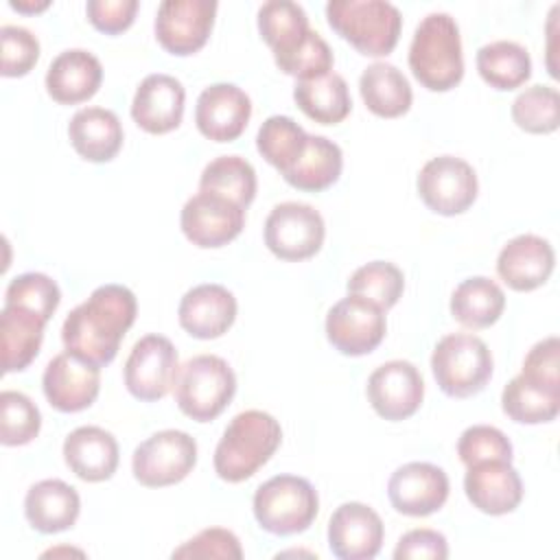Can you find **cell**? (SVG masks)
Wrapping results in <instances>:
<instances>
[{"instance_id": "1", "label": "cell", "mask_w": 560, "mask_h": 560, "mask_svg": "<svg viewBox=\"0 0 560 560\" xmlns=\"http://www.w3.org/2000/svg\"><path fill=\"white\" fill-rule=\"evenodd\" d=\"M138 302L125 284L96 287L85 302L74 306L61 326L66 352L105 368L120 348L122 337L133 326Z\"/></svg>"}, {"instance_id": "2", "label": "cell", "mask_w": 560, "mask_h": 560, "mask_svg": "<svg viewBox=\"0 0 560 560\" xmlns=\"http://www.w3.org/2000/svg\"><path fill=\"white\" fill-rule=\"evenodd\" d=\"M282 442L280 422L260 409L236 413L214 448V472L228 483L254 477Z\"/></svg>"}, {"instance_id": "3", "label": "cell", "mask_w": 560, "mask_h": 560, "mask_svg": "<svg viewBox=\"0 0 560 560\" xmlns=\"http://www.w3.org/2000/svg\"><path fill=\"white\" fill-rule=\"evenodd\" d=\"M409 68L431 92H448L464 77L462 37L455 18L433 11L420 20L409 46Z\"/></svg>"}, {"instance_id": "4", "label": "cell", "mask_w": 560, "mask_h": 560, "mask_svg": "<svg viewBox=\"0 0 560 560\" xmlns=\"http://www.w3.org/2000/svg\"><path fill=\"white\" fill-rule=\"evenodd\" d=\"M326 20L337 35L365 57L389 55L402 28L398 7L385 0H330Z\"/></svg>"}, {"instance_id": "5", "label": "cell", "mask_w": 560, "mask_h": 560, "mask_svg": "<svg viewBox=\"0 0 560 560\" xmlns=\"http://www.w3.org/2000/svg\"><path fill=\"white\" fill-rule=\"evenodd\" d=\"M252 510L260 529L273 536H293L313 525L319 512V497L308 479L276 475L256 488Z\"/></svg>"}, {"instance_id": "6", "label": "cell", "mask_w": 560, "mask_h": 560, "mask_svg": "<svg viewBox=\"0 0 560 560\" xmlns=\"http://www.w3.org/2000/svg\"><path fill=\"white\" fill-rule=\"evenodd\" d=\"M173 392L184 416L197 422H210L221 416L234 398L236 374L225 359L197 354L179 365Z\"/></svg>"}, {"instance_id": "7", "label": "cell", "mask_w": 560, "mask_h": 560, "mask_svg": "<svg viewBox=\"0 0 560 560\" xmlns=\"http://www.w3.org/2000/svg\"><path fill=\"white\" fill-rule=\"evenodd\" d=\"M492 352L472 332L444 335L431 354V372L438 387L451 398L479 394L492 376Z\"/></svg>"}, {"instance_id": "8", "label": "cell", "mask_w": 560, "mask_h": 560, "mask_svg": "<svg viewBox=\"0 0 560 560\" xmlns=\"http://www.w3.org/2000/svg\"><path fill=\"white\" fill-rule=\"evenodd\" d=\"M197 464V442L179 429H164L142 440L131 455V472L147 488L184 481Z\"/></svg>"}, {"instance_id": "9", "label": "cell", "mask_w": 560, "mask_h": 560, "mask_svg": "<svg viewBox=\"0 0 560 560\" xmlns=\"http://www.w3.org/2000/svg\"><path fill=\"white\" fill-rule=\"evenodd\" d=\"M416 188L431 212L455 217L475 203L479 182L466 160L457 155H435L420 168Z\"/></svg>"}, {"instance_id": "10", "label": "cell", "mask_w": 560, "mask_h": 560, "mask_svg": "<svg viewBox=\"0 0 560 560\" xmlns=\"http://www.w3.org/2000/svg\"><path fill=\"white\" fill-rule=\"evenodd\" d=\"M324 236V219L308 203L282 201L271 208L265 221V245L280 260L298 262L315 256Z\"/></svg>"}, {"instance_id": "11", "label": "cell", "mask_w": 560, "mask_h": 560, "mask_svg": "<svg viewBox=\"0 0 560 560\" xmlns=\"http://www.w3.org/2000/svg\"><path fill=\"white\" fill-rule=\"evenodd\" d=\"M179 372V359L173 341L164 335L140 337L122 370L127 392L144 402H155L164 398L173 387Z\"/></svg>"}, {"instance_id": "12", "label": "cell", "mask_w": 560, "mask_h": 560, "mask_svg": "<svg viewBox=\"0 0 560 560\" xmlns=\"http://www.w3.org/2000/svg\"><path fill=\"white\" fill-rule=\"evenodd\" d=\"M387 332L385 311L354 293H348L326 315V337L346 357H363L381 346Z\"/></svg>"}, {"instance_id": "13", "label": "cell", "mask_w": 560, "mask_h": 560, "mask_svg": "<svg viewBox=\"0 0 560 560\" xmlns=\"http://www.w3.org/2000/svg\"><path fill=\"white\" fill-rule=\"evenodd\" d=\"M179 225L192 245L217 249L241 234L245 225V208L221 195L199 190L184 203Z\"/></svg>"}, {"instance_id": "14", "label": "cell", "mask_w": 560, "mask_h": 560, "mask_svg": "<svg viewBox=\"0 0 560 560\" xmlns=\"http://www.w3.org/2000/svg\"><path fill=\"white\" fill-rule=\"evenodd\" d=\"M214 15V0H164L155 15V37L171 55H192L206 46Z\"/></svg>"}, {"instance_id": "15", "label": "cell", "mask_w": 560, "mask_h": 560, "mask_svg": "<svg viewBox=\"0 0 560 560\" xmlns=\"http://www.w3.org/2000/svg\"><path fill=\"white\" fill-rule=\"evenodd\" d=\"M372 409L389 422L411 418L424 398V381L411 361L394 359L378 365L365 387Z\"/></svg>"}, {"instance_id": "16", "label": "cell", "mask_w": 560, "mask_h": 560, "mask_svg": "<svg viewBox=\"0 0 560 560\" xmlns=\"http://www.w3.org/2000/svg\"><path fill=\"white\" fill-rule=\"evenodd\" d=\"M446 472L429 462H409L398 466L387 481L392 508L405 516H429L448 499Z\"/></svg>"}, {"instance_id": "17", "label": "cell", "mask_w": 560, "mask_h": 560, "mask_svg": "<svg viewBox=\"0 0 560 560\" xmlns=\"http://www.w3.org/2000/svg\"><path fill=\"white\" fill-rule=\"evenodd\" d=\"M42 389L50 407L57 411H83L101 392V368L70 352H61L48 361L42 376Z\"/></svg>"}, {"instance_id": "18", "label": "cell", "mask_w": 560, "mask_h": 560, "mask_svg": "<svg viewBox=\"0 0 560 560\" xmlns=\"http://www.w3.org/2000/svg\"><path fill=\"white\" fill-rule=\"evenodd\" d=\"M385 538L381 516L365 503H341L328 521V547L339 560H372Z\"/></svg>"}, {"instance_id": "19", "label": "cell", "mask_w": 560, "mask_h": 560, "mask_svg": "<svg viewBox=\"0 0 560 560\" xmlns=\"http://www.w3.org/2000/svg\"><path fill=\"white\" fill-rule=\"evenodd\" d=\"M464 492L472 508L490 516L514 512L523 501V479L512 462L486 459L466 466Z\"/></svg>"}, {"instance_id": "20", "label": "cell", "mask_w": 560, "mask_h": 560, "mask_svg": "<svg viewBox=\"0 0 560 560\" xmlns=\"http://www.w3.org/2000/svg\"><path fill=\"white\" fill-rule=\"evenodd\" d=\"M252 118L249 96L234 83L208 85L195 105V125L199 133L214 142L236 140Z\"/></svg>"}, {"instance_id": "21", "label": "cell", "mask_w": 560, "mask_h": 560, "mask_svg": "<svg viewBox=\"0 0 560 560\" xmlns=\"http://www.w3.org/2000/svg\"><path fill=\"white\" fill-rule=\"evenodd\" d=\"M186 90L179 79L153 72L147 74L131 101V118L147 133H168L179 127L184 118Z\"/></svg>"}, {"instance_id": "22", "label": "cell", "mask_w": 560, "mask_h": 560, "mask_svg": "<svg viewBox=\"0 0 560 560\" xmlns=\"http://www.w3.org/2000/svg\"><path fill=\"white\" fill-rule=\"evenodd\" d=\"M236 298L223 284L203 282L188 289L177 306L179 326L195 339H217L236 319Z\"/></svg>"}, {"instance_id": "23", "label": "cell", "mask_w": 560, "mask_h": 560, "mask_svg": "<svg viewBox=\"0 0 560 560\" xmlns=\"http://www.w3.org/2000/svg\"><path fill=\"white\" fill-rule=\"evenodd\" d=\"M556 265L551 243L538 234H518L508 241L497 256L499 278L514 291H534L542 287Z\"/></svg>"}, {"instance_id": "24", "label": "cell", "mask_w": 560, "mask_h": 560, "mask_svg": "<svg viewBox=\"0 0 560 560\" xmlns=\"http://www.w3.org/2000/svg\"><path fill=\"white\" fill-rule=\"evenodd\" d=\"M118 442L103 427H77L63 440L66 466L88 483L112 479L118 468Z\"/></svg>"}, {"instance_id": "25", "label": "cell", "mask_w": 560, "mask_h": 560, "mask_svg": "<svg viewBox=\"0 0 560 560\" xmlns=\"http://www.w3.org/2000/svg\"><path fill=\"white\" fill-rule=\"evenodd\" d=\"M103 83V66L83 48L59 52L46 70V92L59 105H77L92 98Z\"/></svg>"}, {"instance_id": "26", "label": "cell", "mask_w": 560, "mask_h": 560, "mask_svg": "<svg viewBox=\"0 0 560 560\" xmlns=\"http://www.w3.org/2000/svg\"><path fill=\"white\" fill-rule=\"evenodd\" d=\"M81 512L79 492L61 479H42L24 497V516L39 534H59L70 529Z\"/></svg>"}, {"instance_id": "27", "label": "cell", "mask_w": 560, "mask_h": 560, "mask_svg": "<svg viewBox=\"0 0 560 560\" xmlns=\"http://www.w3.org/2000/svg\"><path fill=\"white\" fill-rule=\"evenodd\" d=\"M72 149L88 162H109L122 147V125L112 109L83 107L68 125Z\"/></svg>"}, {"instance_id": "28", "label": "cell", "mask_w": 560, "mask_h": 560, "mask_svg": "<svg viewBox=\"0 0 560 560\" xmlns=\"http://www.w3.org/2000/svg\"><path fill=\"white\" fill-rule=\"evenodd\" d=\"M46 324L48 319L26 306L2 304L0 337L4 374L22 372L31 365V361L39 354Z\"/></svg>"}, {"instance_id": "29", "label": "cell", "mask_w": 560, "mask_h": 560, "mask_svg": "<svg viewBox=\"0 0 560 560\" xmlns=\"http://www.w3.org/2000/svg\"><path fill=\"white\" fill-rule=\"evenodd\" d=\"M258 31L273 52L276 66L291 57L311 35L306 11L291 0H269L258 9Z\"/></svg>"}, {"instance_id": "30", "label": "cell", "mask_w": 560, "mask_h": 560, "mask_svg": "<svg viewBox=\"0 0 560 560\" xmlns=\"http://www.w3.org/2000/svg\"><path fill=\"white\" fill-rule=\"evenodd\" d=\"M359 92L365 107L381 118H398L407 114L413 101L407 77L387 61H374L361 72Z\"/></svg>"}, {"instance_id": "31", "label": "cell", "mask_w": 560, "mask_h": 560, "mask_svg": "<svg viewBox=\"0 0 560 560\" xmlns=\"http://www.w3.org/2000/svg\"><path fill=\"white\" fill-rule=\"evenodd\" d=\"M505 308L503 289L486 278L472 276L462 280L451 293V315L466 328L481 330L499 322Z\"/></svg>"}, {"instance_id": "32", "label": "cell", "mask_w": 560, "mask_h": 560, "mask_svg": "<svg viewBox=\"0 0 560 560\" xmlns=\"http://www.w3.org/2000/svg\"><path fill=\"white\" fill-rule=\"evenodd\" d=\"M343 168L341 147L326 136H311L302 158L282 175L284 182L304 192H322L330 188Z\"/></svg>"}, {"instance_id": "33", "label": "cell", "mask_w": 560, "mask_h": 560, "mask_svg": "<svg viewBox=\"0 0 560 560\" xmlns=\"http://www.w3.org/2000/svg\"><path fill=\"white\" fill-rule=\"evenodd\" d=\"M293 101L311 120L319 125H337L352 112L348 83L337 72L298 81L293 88Z\"/></svg>"}, {"instance_id": "34", "label": "cell", "mask_w": 560, "mask_h": 560, "mask_svg": "<svg viewBox=\"0 0 560 560\" xmlns=\"http://www.w3.org/2000/svg\"><path fill=\"white\" fill-rule=\"evenodd\" d=\"M479 77L494 90L510 92L532 77V57L525 46L510 39L483 44L475 57Z\"/></svg>"}, {"instance_id": "35", "label": "cell", "mask_w": 560, "mask_h": 560, "mask_svg": "<svg viewBox=\"0 0 560 560\" xmlns=\"http://www.w3.org/2000/svg\"><path fill=\"white\" fill-rule=\"evenodd\" d=\"M256 171L241 155H219L206 164L199 177V190L221 195L241 208H247L256 197Z\"/></svg>"}, {"instance_id": "36", "label": "cell", "mask_w": 560, "mask_h": 560, "mask_svg": "<svg viewBox=\"0 0 560 560\" xmlns=\"http://www.w3.org/2000/svg\"><path fill=\"white\" fill-rule=\"evenodd\" d=\"M503 413L518 424H542L556 420L560 394L534 385L525 376H514L501 392Z\"/></svg>"}, {"instance_id": "37", "label": "cell", "mask_w": 560, "mask_h": 560, "mask_svg": "<svg viewBox=\"0 0 560 560\" xmlns=\"http://www.w3.org/2000/svg\"><path fill=\"white\" fill-rule=\"evenodd\" d=\"M308 133L291 116H269L256 136L258 153L284 175L304 153Z\"/></svg>"}, {"instance_id": "38", "label": "cell", "mask_w": 560, "mask_h": 560, "mask_svg": "<svg viewBox=\"0 0 560 560\" xmlns=\"http://www.w3.org/2000/svg\"><path fill=\"white\" fill-rule=\"evenodd\" d=\"M510 114L527 133H551L560 125V94L553 85H532L514 98Z\"/></svg>"}, {"instance_id": "39", "label": "cell", "mask_w": 560, "mask_h": 560, "mask_svg": "<svg viewBox=\"0 0 560 560\" xmlns=\"http://www.w3.org/2000/svg\"><path fill=\"white\" fill-rule=\"evenodd\" d=\"M348 293L361 295L383 311H389L405 291V276L402 271L389 260H372L361 265L346 284Z\"/></svg>"}, {"instance_id": "40", "label": "cell", "mask_w": 560, "mask_h": 560, "mask_svg": "<svg viewBox=\"0 0 560 560\" xmlns=\"http://www.w3.org/2000/svg\"><path fill=\"white\" fill-rule=\"evenodd\" d=\"M42 413L22 392L4 389L0 394V442L4 446H24L37 438Z\"/></svg>"}, {"instance_id": "41", "label": "cell", "mask_w": 560, "mask_h": 560, "mask_svg": "<svg viewBox=\"0 0 560 560\" xmlns=\"http://www.w3.org/2000/svg\"><path fill=\"white\" fill-rule=\"evenodd\" d=\"M61 302V291L57 282L39 271H26L15 276L7 291H4V304H18L26 306L35 313H39L44 319H50Z\"/></svg>"}, {"instance_id": "42", "label": "cell", "mask_w": 560, "mask_h": 560, "mask_svg": "<svg viewBox=\"0 0 560 560\" xmlns=\"http://www.w3.org/2000/svg\"><path fill=\"white\" fill-rule=\"evenodd\" d=\"M457 455L464 466H472L486 459L512 462L514 448L501 429L490 424H472L462 431L457 440Z\"/></svg>"}, {"instance_id": "43", "label": "cell", "mask_w": 560, "mask_h": 560, "mask_svg": "<svg viewBox=\"0 0 560 560\" xmlns=\"http://www.w3.org/2000/svg\"><path fill=\"white\" fill-rule=\"evenodd\" d=\"M0 52L2 77H24L39 59V42L28 28L4 24L0 28Z\"/></svg>"}, {"instance_id": "44", "label": "cell", "mask_w": 560, "mask_h": 560, "mask_svg": "<svg viewBox=\"0 0 560 560\" xmlns=\"http://www.w3.org/2000/svg\"><path fill=\"white\" fill-rule=\"evenodd\" d=\"M332 63H335V57L328 42L317 31H311L304 44L291 57L278 63V68L284 74L295 77L298 81H308V79H317L332 72Z\"/></svg>"}, {"instance_id": "45", "label": "cell", "mask_w": 560, "mask_h": 560, "mask_svg": "<svg viewBox=\"0 0 560 560\" xmlns=\"http://www.w3.org/2000/svg\"><path fill=\"white\" fill-rule=\"evenodd\" d=\"M521 376L549 392L560 394V341L556 335L534 343L523 359Z\"/></svg>"}, {"instance_id": "46", "label": "cell", "mask_w": 560, "mask_h": 560, "mask_svg": "<svg viewBox=\"0 0 560 560\" xmlns=\"http://www.w3.org/2000/svg\"><path fill=\"white\" fill-rule=\"evenodd\" d=\"M173 558H228L238 560L243 558L241 540L234 532L225 527H208L201 529L197 536L182 542L173 553Z\"/></svg>"}, {"instance_id": "47", "label": "cell", "mask_w": 560, "mask_h": 560, "mask_svg": "<svg viewBox=\"0 0 560 560\" xmlns=\"http://www.w3.org/2000/svg\"><path fill=\"white\" fill-rule=\"evenodd\" d=\"M392 556L394 560H444L448 558V542L442 532L418 527L398 538Z\"/></svg>"}, {"instance_id": "48", "label": "cell", "mask_w": 560, "mask_h": 560, "mask_svg": "<svg viewBox=\"0 0 560 560\" xmlns=\"http://www.w3.org/2000/svg\"><path fill=\"white\" fill-rule=\"evenodd\" d=\"M138 11V0H88L85 13L90 24L105 33L118 35L133 24Z\"/></svg>"}, {"instance_id": "49", "label": "cell", "mask_w": 560, "mask_h": 560, "mask_svg": "<svg viewBox=\"0 0 560 560\" xmlns=\"http://www.w3.org/2000/svg\"><path fill=\"white\" fill-rule=\"evenodd\" d=\"M9 7L15 9V11H22V13H37V11H44L50 7L48 0H39V2H33V0H9Z\"/></svg>"}]
</instances>
